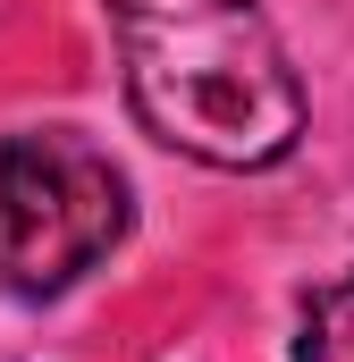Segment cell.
<instances>
[{
    "label": "cell",
    "instance_id": "obj_2",
    "mask_svg": "<svg viewBox=\"0 0 354 362\" xmlns=\"http://www.w3.org/2000/svg\"><path fill=\"white\" fill-rule=\"evenodd\" d=\"M135 202L118 160L76 127L0 135V286L17 303H51L127 236Z\"/></svg>",
    "mask_w": 354,
    "mask_h": 362
},
{
    "label": "cell",
    "instance_id": "obj_3",
    "mask_svg": "<svg viewBox=\"0 0 354 362\" xmlns=\"http://www.w3.org/2000/svg\"><path fill=\"white\" fill-rule=\"evenodd\" d=\"M295 362H354V270H346V278H329V286L304 303Z\"/></svg>",
    "mask_w": 354,
    "mask_h": 362
},
{
    "label": "cell",
    "instance_id": "obj_1",
    "mask_svg": "<svg viewBox=\"0 0 354 362\" xmlns=\"http://www.w3.org/2000/svg\"><path fill=\"white\" fill-rule=\"evenodd\" d=\"M135 118L202 169H270L304 144V76L262 0H110Z\"/></svg>",
    "mask_w": 354,
    "mask_h": 362
}]
</instances>
